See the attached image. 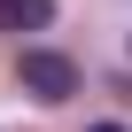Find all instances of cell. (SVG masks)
<instances>
[{
  "mask_svg": "<svg viewBox=\"0 0 132 132\" xmlns=\"http://www.w3.org/2000/svg\"><path fill=\"white\" fill-rule=\"evenodd\" d=\"M93 132H124V124H93Z\"/></svg>",
  "mask_w": 132,
  "mask_h": 132,
  "instance_id": "obj_3",
  "label": "cell"
},
{
  "mask_svg": "<svg viewBox=\"0 0 132 132\" xmlns=\"http://www.w3.org/2000/svg\"><path fill=\"white\" fill-rule=\"evenodd\" d=\"M16 78H23V93H39V101H70V93H78V62L54 54V47H23Z\"/></svg>",
  "mask_w": 132,
  "mask_h": 132,
  "instance_id": "obj_1",
  "label": "cell"
},
{
  "mask_svg": "<svg viewBox=\"0 0 132 132\" xmlns=\"http://www.w3.org/2000/svg\"><path fill=\"white\" fill-rule=\"evenodd\" d=\"M47 23H54V0H0V31L23 39V31H47Z\"/></svg>",
  "mask_w": 132,
  "mask_h": 132,
  "instance_id": "obj_2",
  "label": "cell"
}]
</instances>
